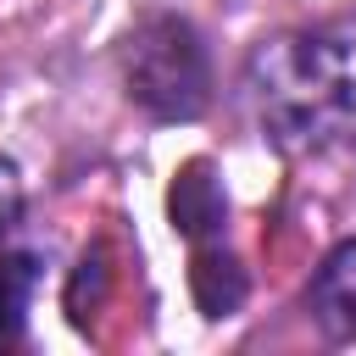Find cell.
Listing matches in <instances>:
<instances>
[{
  "label": "cell",
  "mask_w": 356,
  "mask_h": 356,
  "mask_svg": "<svg viewBox=\"0 0 356 356\" xmlns=\"http://www.w3.org/2000/svg\"><path fill=\"white\" fill-rule=\"evenodd\" d=\"M245 100L278 150L356 139V17L261 39L245 61Z\"/></svg>",
  "instance_id": "1"
},
{
  "label": "cell",
  "mask_w": 356,
  "mask_h": 356,
  "mask_svg": "<svg viewBox=\"0 0 356 356\" xmlns=\"http://www.w3.org/2000/svg\"><path fill=\"white\" fill-rule=\"evenodd\" d=\"M128 100L156 122H195L211 106V56L195 22L156 11L122 39Z\"/></svg>",
  "instance_id": "2"
},
{
  "label": "cell",
  "mask_w": 356,
  "mask_h": 356,
  "mask_svg": "<svg viewBox=\"0 0 356 356\" xmlns=\"http://www.w3.org/2000/svg\"><path fill=\"white\" fill-rule=\"evenodd\" d=\"M306 317L317 323L323 339L356 345V239L334 245L317 261V273L306 284Z\"/></svg>",
  "instance_id": "3"
},
{
  "label": "cell",
  "mask_w": 356,
  "mask_h": 356,
  "mask_svg": "<svg viewBox=\"0 0 356 356\" xmlns=\"http://www.w3.org/2000/svg\"><path fill=\"white\" fill-rule=\"evenodd\" d=\"M167 211H172V228H178L189 245H211V239H222V228H228V200H222V184L211 178L206 161H189V167L172 178Z\"/></svg>",
  "instance_id": "4"
},
{
  "label": "cell",
  "mask_w": 356,
  "mask_h": 356,
  "mask_svg": "<svg viewBox=\"0 0 356 356\" xmlns=\"http://www.w3.org/2000/svg\"><path fill=\"white\" fill-rule=\"evenodd\" d=\"M39 278H44V267H39L33 250L0 245V350L22 339L28 306H33V295H39Z\"/></svg>",
  "instance_id": "5"
},
{
  "label": "cell",
  "mask_w": 356,
  "mask_h": 356,
  "mask_svg": "<svg viewBox=\"0 0 356 356\" xmlns=\"http://www.w3.org/2000/svg\"><path fill=\"white\" fill-rule=\"evenodd\" d=\"M189 284H195V300H200L206 317H228V312H239V300H245V273H239V261H234L228 250H217V245H195V273H189Z\"/></svg>",
  "instance_id": "6"
},
{
  "label": "cell",
  "mask_w": 356,
  "mask_h": 356,
  "mask_svg": "<svg viewBox=\"0 0 356 356\" xmlns=\"http://www.w3.org/2000/svg\"><path fill=\"white\" fill-rule=\"evenodd\" d=\"M17 217H22V178H17V167L0 156V234H6Z\"/></svg>",
  "instance_id": "7"
}]
</instances>
